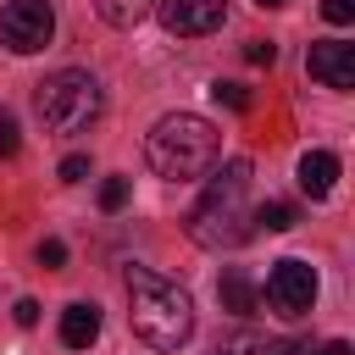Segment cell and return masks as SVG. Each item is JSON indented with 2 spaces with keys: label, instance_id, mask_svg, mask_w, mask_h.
I'll return each instance as SVG.
<instances>
[{
  "label": "cell",
  "instance_id": "obj_1",
  "mask_svg": "<svg viewBox=\"0 0 355 355\" xmlns=\"http://www.w3.org/2000/svg\"><path fill=\"white\" fill-rule=\"evenodd\" d=\"M128 322L150 349H183L194 338V300L172 277L150 266H128Z\"/></svg>",
  "mask_w": 355,
  "mask_h": 355
},
{
  "label": "cell",
  "instance_id": "obj_2",
  "mask_svg": "<svg viewBox=\"0 0 355 355\" xmlns=\"http://www.w3.org/2000/svg\"><path fill=\"white\" fill-rule=\"evenodd\" d=\"M244 194H250V161L233 155L222 172H211L205 194L189 205V216H183V222H189V239H194L200 250H239V244L255 233Z\"/></svg>",
  "mask_w": 355,
  "mask_h": 355
},
{
  "label": "cell",
  "instance_id": "obj_3",
  "mask_svg": "<svg viewBox=\"0 0 355 355\" xmlns=\"http://www.w3.org/2000/svg\"><path fill=\"white\" fill-rule=\"evenodd\" d=\"M216 128L205 122V116H194V111H172V116H161L155 128H150V139H144V161H150V172L155 178H166V183H194V178H205L211 166H216Z\"/></svg>",
  "mask_w": 355,
  "mask_h": 355
},
{
  "label": "cell",
  "instance_id": "obj_4",
  "mask_svg": "<svg viewBox=\"0 0 355 355\" xmlns=\"http://www.w3.org/2000/svg\"><path fill=\"white\" fill-rule=\"evenodd\" d=\"M33 111L50 133H83L100 116V83L83 67H61L33 89Z\"/></svg>",
  "mask_w": 355,
  "mask_h": 355
},
{
  "label": "cell",
  "instance_id": "obj_5",
  "mask_svg": "<svg viewBox=\"0 0 355 355\" xmlns=\"http://www.w3.org/2000/svg\"><path fill=\"white\" fill-rule=\"evenodd\" d=\"M50 33H55V11H50V0H6V6H0V44H6L11 55H33V50H44Z\"/></svg>",
  "mask_w": 355,
  "mask_h": 355
},
{
  "label": "cell",
  "instance_id": "obj_6",
  "mask_svg": "<svg viewBox=\"0 0 355 355\" xmlns=\"http://www.w3.org/2000/svg\"><path fill=\"white\" fill-rule=\"evenodd\" d=\"M266 305H272L283 322L311 316V305H316V266H305L300 255H283V261L272 266V277H266Z\"/></svg>",
  "mask_w": 355,
  "mask_h": 355
},
{
  "label": "cell",
  "instance_id": "obj_7",
  "mask_svg": "<svg viewBox=\"0 0 355 355\" xmlns=\"http://www.w3.org/2000/svg\"><path fill=\"white\" fill-rule=\"evenodd\" d=\"M161 11V28L178 33V39H200V33H216L222 17H227V0H155Z\"/></svg>",
  "mask_w": 355,
  "mask_h": 355
},
{
  "label": "cell",
  "instance_id": "obj_8",
  "mask_svg": "<svg viewBox=\"0 0 355 355\" xmlns=\"http://www.w3.org/2000/svg\"><path fill=\"white\" fill-rule=\"evenodd\" d=\"M305 72L327 89H355V44L344 39H327V44H311L305 50Z\"/></svg>",
  "mask_w": 355,
  "mask_h": 355
},
{
  "label": "cell",
  "instance_id": "obj_9",
  "mask_svg": "<svg viewBox=\"0 0 355 355\" xmlns=\"http://www.w3.org/2000/svg\"><path fill=\"white\" fill-rule=\"evenodd\" d=\"M294 178H300V189H305L311 200H327L333 183H338V155H333V150H305Z\"/></svg>",
  "mask_w": 355,
  "mask_h": 355
},
{
  "label": "cell",
  "instance_id": "obj_10",
  "mask_svg": "<svg viewBox=\"0 0 355 355\" xmlns=\"http://www.w3.org/2000/svg\"><path fill=\"white\" fill-rule=\"evenodd\" d=\"M94 338H100V311H94L89 300L67 305V311H61V344H67V349H89Z\"/></svg>",
  "mask_w": 355,
  "mask_h": 355
},
{
  "label": "cell",
  "instance_id": "obj_11",
  "mask_svg": "<svg viewBox=\"0 0 355 355\" xmlns=\"http://www.w3.org/2000/svg\"><path fill=\"white\" fill-rule=\"evenodd\" d=\"M216 300H222V311H233V316H250L255 305H261V294H255V283L239 272V266H227L222 277H216Z\"/></svg>",
  "mask_w": 355,
  "mask_h": 355
},
{
  "label": "cell",
  "instance_id": "obj_12",
  "mask_svg": "<svg viewBox=\"0 0 355 355\" xmlns=\"http://www.w3.org/2000/svg\"><path fill=\"white\" fill-rule=\"evenodd\" d=\"M150 6H155V0H94V11H100L111 28H133V22H144Z\"/></svg>",
  "mask_w": 355,
  "mask_h": 355
},
{
  "label": "cell",
  "instance_id": "obj_13",
  "mask_svg": "<svg viewBox=\"0 0 355 355\" xmlns=\"http://www.w3.org/2000/svg\"><path fill=\"white\" fill-rule=\"evenodd\" d=\"M250 227H266V233H288L294 227V205L288 200H266L250 211Z\"/></svg>",
  "mask_w": 355,
  "mask_h": 355
},
{
  "label": "cell",
  "instance_id": "obj_14",
  "mask_svg": "<svg viewBox=\"0 0 355 355\" xmlns=\"http://www.w3.org/2000/svg\"><path fill=\"white\" fill-rule=\"evenodd\" d=\"M216 355H272V349H266V338H255V333H233V338L216 344Z\"/></svg>",
  "mask_w": 355,
  "mask_h": 355
},
{
  "label": "cell",
  "instance_id": "obj_15",
  "mask_svg": "<svg viewBox=\"0 0 355 355\" xmlns=\"http://www.w3.org/2000/svg\"><path fill=\"white\" fill-rule=\"evenodd\" d=\"M211 100H216V105H227V111H250V89H244V83H216V89H211Z\"/></svg>",
  "mask_w": 355,
  "mask_h": 355
},
{
  "label": "cell",
  "instance_id": "obj_16",
  "mask_svg": "<svg viewBox=\"0 0 355 355\" xmlns=\"http://www.w3.org/2000/svg\"><path fill=\"white\" fill-rule=\"evenodd\" d=\"M128 205V178H105L100 183V211H122Z\"/></svg>",
  "mask_w": 355,
  "mask_h": 355
},
{
  "label": "cell",
  "instance_id": "obj_17",
  "mask_svg": "<svg viewBox=\"0 0 355 355\" xmlns=\"http://www.w3.org/2000/svg\"><path fill=\"white\" fill-rule=\"evenodd\" d=\"M244 61H255V67H272V61H277V44H266V39H250V44H244Z\"/></svg>",
  "mask_w": 355,
  "mask_h": 355
},
{
  "label": "cell",
  "instance_id": "obj_18",
  "mask_svg": "<svg viewBox=\"0 0 355 355\" xmlns=\"http://www.w3.org/2000/svg\"><path fill=\"white\" fill-rule=\"evenodd\" d=\"M322 17H327L333 28H344V22L355 17V0H322Z\"/></svg>",
  "mask_w": 355,
  "mask_h": 355
},
{
  "label": "cell",
  "instance_id": "obj_19",
  "mask_svg": "<svg viewBox=\"0 0 355 355\" xmlns=\"http://www.w3.org/2000/svg\"><path fill=\"white\" fill-rule=\"evenodd\" d=\"M89 178V155H67L61 161V183H83Z\"/></svg>",
  "mask_w": 355,
  "mask_h": 355
},
{
  "label": "cell",
  "instance_id": "obj_20",
  "mask_svg": "<svg viewBox=\"0 0 355 355\" xmlns=\"http://www.w3.org/2000/svg\"><path fill=\"white\" fill-rule=\"evenodd\" d=\"M61 261H67V244L61 239H44L39 244V266H61Z\"/></svg>",
  "mask_w": 355,
  "mask_h": 355
},
{
  "label": "cell",
  "instance_id": "obj_21",
  "mask_svg": "<svg viewBox=\"0 0 355 355\" xmlns=\"http://www.w3.org/2000/svg\"><path fill=\"white\" fill-rule=\"evenodd\" d=\"M0 155H17V122H11V111H0Z\"/></svg>",
  "mask_w": 355,
  "mask_h": 355
},
{
  "label": "cell",
  "instance_id": "obj_22",
  "mask_svg": "<svg viewBox=\"0 0 355 355\" xmlns=\"http://www.w3.org/2000/svg\"><path fill=\"white\" fill-rule=\"evenodd\" d=\"M11 316H17L22 327H33V322H39V300H17V311H11Z\"/></svg>",
  "mask_w": 355,
  "mask_h": 355
},
{
  "label": "cell",
  "instance_id": "obj_23",
  "mask_svg": "<svg viewBox=\"0 0 355 355\" xmlns=\"http://www.w3.org/2000/svg\"><path fill=\"white\" fill-rule=\"evenodd\" d=\"M311 355H355V349H349L344 338H327V344H322V349H311Z\"/></svg>",
  "mask_w": 355,
  "mask_h": 355
},
{
  "label": "cell",
  "instance_id": "obj_24",
  "mask_svg": "<svg viewBox=\"0 0 355 355\" xmlns=\"http://www.w3.org/2000/svg\"><path fill=\"white\" fill-rule=\"evenodd\" d=\"M255 6H266V11H272V6H283V0H255Z\"/></svg>",
  "mask_w": 355,
  "mask_h": 355
}]
</instances>
